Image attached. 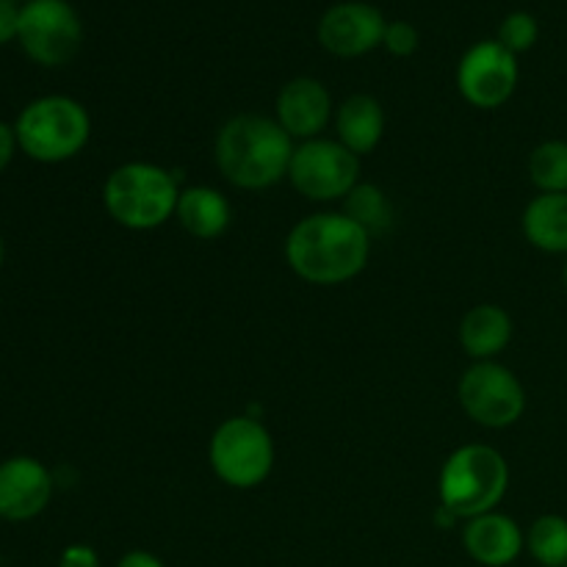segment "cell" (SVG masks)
Here are the masks:
<instances>
[{"instance_id":"1","label":"cell","mask_w":567,"mask_h":567,"mask_svg":"<svg viewBox=\"0 0 567 567\" xmlns=\"http://www.w3.org/2000/svg\"><path fill=\"white\" fill-rule=\"evenodd\" d=\"M371 236L343 210L299 219L286 238V260L310 286H343L369 266Z\"/></svg>"},{"instance_id":"2","label":"cell","mask_w":567,"mask_h":567,"mask_svg":"<svg viewBox=\"0 0 567 567\" xmlns=\"http://www.w3.org/2000/svg\"><path fill=\"white\" fill-rule=\"evenodd\" d=\"M293 147L275 116L238 114L221 125L214 153L225 181L244 192H264L288 177Z\"/></svg>"},{"instance_id":"3","label":"cell","mask_w":567,"mask_h":567,"mask_svg":"<svg viewBox=\"0 0 567 567\" xmlns=\"http://www.w3.org/2000/svg\"><path fill=\"white\" fill-rule=\"evenodd\" d=\"M183 188L169 169L150 161L116 166L103 186V205L125 230H155L175 216Z\"/></svg>"},{"instance_id":"4","label":"cell","mask_w":567,"mask_h":567,"mask_svg":"<svg viewBox=\"0 0 567 567\" xmlns=\"http://www.w3.org/2000/svg\"><path fill=\"white\" fill-rule=\"evenodd\" d=\"M17 144L39 164H64L83 153L92 136V116L70 94H44L31 100L14 120Z\"/></svg>"},{"instance_id":"5","label":"cell","mask_w":567,"mask_h":567,"mask_svg":"<svg viewBox=\"0 0 567 567\" xmlns=\"http://www.w3.org/2000/svg\"><path fill=\"white\" fill-rule=\"evenodd\" d=\"M509 465L498 449L485 443H468L449 454L437 480L441 507L471 520L476 515L493 513L507 496Z\"/></svg>"},{"instance_id":"6","label":"cell","mask_w":567,"mask_h":567,"mask_svg":"<svg viewBox=\"0 0 567 567\" xmlns=\"http://www.w3.org/2000/svg\"><path fill=\"white\" fill-rule=\"evenodd\" d=\"M275 441L255 415H230L214 430L208 443L210 471L236 491L264 485L275 468Z\"/></svg>"},{"instance_id":"7","label":"cell","mask_w":567,"mask_h":567,"mask_svg":"<svg viewBox=\"0 0 567 567\" xmlns=\"http://www.w3.org/2000/svg\"><path fill=\"white\" fill-rule=\"evenodd\" d=\"M22 53L39 66H64L83 44V22L70 0H25L20 6Z\"/></svg>"},{"instance_id":"8","label":"cell","mask_w":567,"mask_h":567,"mask_svg":"<svg viewBox=\"0 0 567 567\" xmlns=\"http://www.w3.org/2000/svg\"><path fill=\"white\" fill-rule=\"evenodd\" d=\"M288 181L313 203L347 199V194L360 183V158L338 138L319 136L299 142L288 166Z\"/></svg>"},{"instance_id":"9","label":"cell","mask_w":567,"mask_h":567,"mask_svg":"<svg viewBox=\"0 0 567 567\" xmlns=\"http://www.w3.org/2000/svg\"><path fill=\"white\" fill-rule=\"evenodd\" d=\"M457 399L465 415L485 430H507L526 410V391L518 377L496 360H476L460 377Z\"/></svg>"},{"instance_id":"10","label":"cell","mask_w":567,"mask_h":567,"mask_svg":"<svg viewBox=\"0 0 567 567\" xmlns=\"http://www.w3.org/2000/svg\"><path fill=\"white\" fill-rule=\"evenodd\" d=\"M520 81L518 55L509 53L498 39L471 44L457 64V89L474 109H502Z\"/></svg>"},{"instance_id":"11","label":"cell","mask_w":567,"mask_h":567,"mask_svg":"<svg viewBox=\"0 0 567 567\" xmlns=\"http://www.w3.org/2000/svg\"><path fill=\"white\" fill-rule=\"evenodd\" d=\"M385 25V14L374 3L341 0L321 14L316 37H319L321 48L336 59H360V55L382 48Z\"/></svg>"},{"instance_id":"12","label":"cell","mask_w":567,"mask_h":567,"mask_svg":"<svg viewBox=\"0 0 567 567\" xmlns=\"http://www.w3.org/2000/svg\"><path fill=\"white\" fill-rule=\"evenodd\" d=\"M53 498V474L48 465L28 454L0 463V518L25 524L42 515Z\"/></svg>"},{"instance_id":"13","label":"cell","mask_w":567,"mask_h":567,"mask_svg":"<svg viewBox=\"0 0 567 567\" xmlns=\"http://www.w3.org/2000/svg\"><path fill=\"white\" fill-rule=\"evenodd\" d=\"M336 116L332 109V94L319 78L299 75L291 78L286 86L277 92L275 120L293 142H310L327 131L330 120Z\"/></svg>"},{"instance_id":"14","label":"cell","mask_w":567,"mask_h":567,"mask_svg":"<svg viewBox=\"0 0 567 567\" xmlns=\"http://www.w3.org/2000/svg\"><path fill=\"white\" fill-rule=\"evenodd\" d=\"M463 546L476 565L507 567L524 554L526 535L518 520L493 509V513L465 520Z\"/></svg>"},{"instance_id":"15","label":"cell","mask_w":567,"mask_h":567,"mask_svg":"<svg viewBox=\"0 0 567 567\" xmlns=\"http://www.w3.org/2000/svg\"><path fill=\"white\" fill-rule=\"evenodd\" d=\"M175 219L183 230L199 241H216L225 236L233 225V205L219 188L214 186H188L177 199Z\"/></svg>"},{"instance_id":"16","label":"cell","mask_w":567,"mask_h":567,"mask_svg":"<svg viewBox=\"0 0 567 567\" xmlns=\"http://www.w3.org/2000/svg\"><path fill=\"white\" fill-rule=\"evenodd\" d=\"M338 142L354 155H369L385 136V111L371 94H352L336 109Z\"/></svg>"},{"instance_id":"17","label":"cell","mask_w":567,"mask_h":567,"mask_svg":"<svg viewBox=\"0 0 567 567\" xmlns=\"http://www.w3.org/2000/svg\"><path fill=\"white\" fill-rule=\"evenodd\" d=\"M513 341V319L498 305H476L460 321V343L474 360H496Z\"/></svg>"},{"instance_id":"18","label":"cell","mask_w":567,"mask_h":567,"mask_svg":"<svg viewBox=\"0 0 567 567\" xmlns=\"http://www.w3.org/2000/svg\"><path fill=\"white\" fill-rule=\"evenodd\" d=\"M524 236L535 249L567 255V194H537L524 210Z\"/></svg>"},{"instance_id":"19","label":"cell","mask_w":567,"mask_h":567,"mask_svg":"<svg viewBox=\"0 0 567 567\" xmlns=\"http://www.w3.org/2000/svg\"><path fill=\"white\" fill-rule=\"evenodd\" d=\"M343 214L352 221H358L369 236L385 233L393 225L391 199L385 197V192L380 186H371V183H358L347 194V199H343Z\"/></svg>"},{"instance_id":"20","label":"cell","mask_w":567,"mask_h":567,"mask_svg":"<svg viewBox=\"0 0 567 567\" xmlns=\"http://www.w3.org/2000/svg\"><path fill=\"white\" fill-rule=\"evenodd\" d=\"M526 548L532 559L543 567H567V518L563 515H540L529 526Z\"/></svg>"},{"instance_id":"21","label":"cell","mask_w":567,"mask_h":567,"mask_svg":"<svg viewBox=\"0 0 567 567\" xmlns=\"http://www.w3.org/2000/svg\"><path fill=\"white\" fill-rule=\"evenodd\" d=\"M529 181L540 194H567V142L551 138L532 150Z\"/></svg>"},{"instance_id":"22","label":"cell","mask_w":567,"mask_h":567,"mask_svg":"<svg viewBox=\"0 0 567 567\" xmlns=\"http://www.w3.org/2000/svg\"><path fill=\"white\" fill-rule=\"evenodd\" d=\"M496 39L509 50V53L520 55L529 53L540 39V22L529 11H509L502 22H498Z\"/></svg>"},{"instance_id":"23","label":"cell","mask_w":567,"mask_h":567,"mask_svg":"<svg viewBox=\"0 0 567 567\" xmlns=\"http://www.w3.org/2000/svg\"><path fill=\"white\" fill-rule=\"evenodd\" d=\"M421 33L410 20H388L385 37H382V48L396 59H410L419 50Z\"/></svg>"},{"instance_id":"24","label":"cell","mask_w":567,"mask_h":567,"mask_svg":"<svg viewBox=\"0 0 567 567\" xmlns=\"http://www.w3.org/2000/svg\"><path fill=\"white\" fill-rule=\"evenodd\" d=\"M59 567H100V557L86 543H72L61 551Z\"/></svg>"},{"instance_id":"25","label":"cell","mask_w":567,"mask_h":567,"mask_svg":"<svg viewBox=\"0 0 567 567\" xmlns=\"http://www.w3.org/2000/svg\"><path fill=\"white\" fill-rule=\"evenodd\" d=\"M17 31H20V3L0 0V44L17 42Z\"/></svg>"},{"instance_id":"26","label":"cell","mask_w":567,"mask_h":567,"mask_svg":"<svg viewBox=\"0 0 567 567\" xmlns=\"http://www.w3.org/2000/svg\"><path fill=\"white\" fill-rule=\"evenodd\" d=\"M17 150H20V144H17L14 125H9V122H0V175L9 169V164L14 161Z\"/></svg>"},{"instance_id":"27","label":"cell","mask_w":567,"mask_h":567,"mask_svg":"<svg viewBox=\"0 0 567 567\" xmlns=\"http://www.w3.org/2000/svg\"><path fill=\"white\" fill-rule=\"evenodd\" d=\"M116 567H166V565L161 563V559L155 557V554L142 551V548H136V551L122 554L120 563H116Z\"/></svg>"},{"instance_id":"28","label":"cell","mask_w":567,"mask_h":567,"mask_svg":"<svg viewBox=\"0 0 567 567\" xmlns=\"http://www.w3.org/2000/svg\"><path fill=\"white\" fill-rule=\"evenodd\" d=\"M3 260H6V244H3V236H0V269H3Z\"/></svg>"},{"instance_id":"29","label":"cell","mask_w":567,"mask_h":567,"mask_svg":"<svg viewBox=\"0 0 567 567\" xmlns=\"http://www.w3.org/2000/svg\"><path fill=\"white\" fill-rule=\"evenodd\" d=\"M563 282H565V288H567V264H565V269H563Z\"/></svg>"}]
</instances>
